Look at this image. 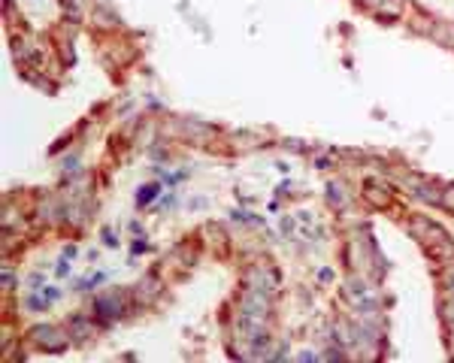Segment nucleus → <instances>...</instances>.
Listing matches in <instances>:
<instances>
[{
  "instance_id": "obj_1",
  "label": "nucleus",
  "mask_w": 454,
  "mask_h": 363,
  "mask_svg": "<svg viewBox=\"0 0 454 363\" xmlns=\"http://www.w3.org/2000/svg\"><path fill=\"white\" fill-rule=\"evenodd\" d=\"M155 191H158V185H145V188L140 191V197H137V200H140V206H145V203L151 200V197H155Z\"/></svg>"
}]
</instances>
